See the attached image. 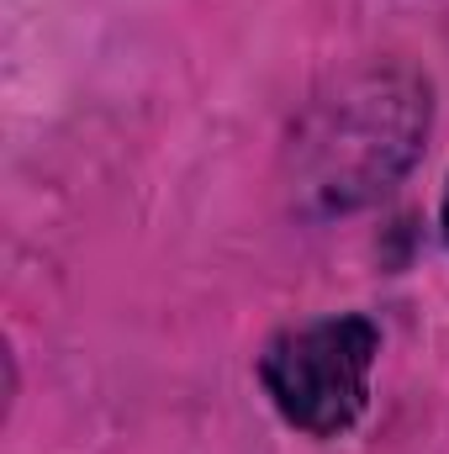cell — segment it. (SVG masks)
I'll return each mask as SVG.
<instances>
[{"label": "cell", "mask_w": 449, "mask_h": 454, "mask_svg": "<svg viewBox=\"0 0 449 454\" xmlns=\"http://www.w3.org/2000/svg\"><path fill=\"white\" fill-rule=\"evenodd\" d=\"M445 232H449V196H445Z\"/></svg>", "instance_id": "2"}, {"label": "cell", "mask_w": 449, "mask_h": 454, "mask_svg": "<svg viewBox=\"0 0 449 454\" xmlns=\"http://www.w3.org/2000/svg\"><path fill=\"white\" fill-rule=\"evenodd\" d=\"M375 328L365 317H323L307 328H291L264 348L259 375L275 407L307 428L338 434L365 412L370 396V364H375Z\"/></svg>", "instance_id": "1"}]
</instances>
